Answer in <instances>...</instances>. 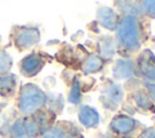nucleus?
Wrapping results in <instances>:
<instances>
[{
	"label": "nucleus",
	"instance_id": "1",
	"mask_svg": "<svg viewBox=\"0 0 155 138\" xmlns=\"http://www.w3.org/2000/svg\"><path fill=\"white\" fill-rule=\"evenodd\" d=\"M44 93L41 90L33 85L25 84L21 87L17 98V109L23 115H30L44 104Z\"/></svg>",
	"mask_w": 155,
	"mask_h": 138
},
{
	"label": "nucleus",
	"instance_id": "2",
	"mask_svg": "<svg viewBox=\"0 0 155 138\" xmlns=\"http://www.w3.org/2000/svg\"><path fill=\"white\" fill-rule=\"evenodd\" d=\"M40 40V30L34 25H15L10 33V41L18 51H25Z\"/></svg>",
	"mask_w": 155,
	"mask_h": 138
},
{
	"label": "nucleus",
	"instance_id": "3",
	"mask_svg": "<svg viewBox=\"0 0 155 138\" xmlns=\"http://www.w3.org/2000/svg\"><path fill=\"white\" fill-rule=\"evenodd\" d=\"M42 67V59L40 58V56L38 53H30L28 56H25L21 63H19V70L22 73V75L30 77L34 76L35 74H38L40 71Z\"/></svg>",
	"mask_w": 155,
	"mask_h": 138
},
{
	"label": "nucleus",
	"instance_id": "4",
	"mask_svg": "<svg viewBox=\"0 0 155 138\" xmlns=\"http://www.w3.org/2000/svg\"><path fill=\"white\" fill-rule=\"evenodd\" d=\"M17 91V76L12 73L0 75V97L10 98Z\"/></svg>",
	"mask_w": 155,
	"mask_h": 138
},
{
	"label": "nucleus",
	"instance_id": "5",
	"mask_svg": "<svg viewBox=\"0 0 155 138\" xmlns=\"http://www.w3.org/2000/svg\"><path fill=\"white\" fill-rule=\"evenodd\" d=\"M12 64L13 62H12V57L10 56V53L6 50L0 48V75L10 73Z\"/></svg>",
	"mask_w": 155,
	"mask_h": 138
},
{
	"label": "nucleus",
	"instance_id": "6",
	"mask_svg": "<svg viewBox=\"0 0 155 138\" xmlns=\"http://www.w3.org/2000/svg\"><path fill=\"white\" fill-rule=\"evenodd\" d=\"M144 5L148 12L155 13V0H144Z\"/></svg>",
	"mask_w": 155,
	"mask_h": 138
}]
</instances>
